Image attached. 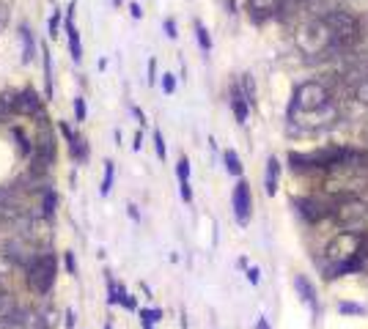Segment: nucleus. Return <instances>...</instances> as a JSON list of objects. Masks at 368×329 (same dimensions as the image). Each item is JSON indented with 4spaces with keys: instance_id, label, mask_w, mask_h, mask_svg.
I'll return each mask as SVG.
<instances>
[{
    "instance_id": "obj_37",
    "label": "nucleus",
    "mask_w": 368,
    "mask_h": 329,
    "mask_svg": "<svg viewBox=\"0 0 368 329\" xmlns=\"http://www.w3.org/2000/svg\"><path fill=\"white\" fill-rule=\"evenodd\" d=\"M6 203H14V192L6 187H0V206H6Z\"/></svg>"
},
{
    "instance_id": "obj_27",
    "label": "nucleus",
    "mask_w": 368,
    "mask_h": 329,
    "mask_svg": "<svg viewBox=\"0 0 368 329\" xmlns=\"http://www.w3.org/2000/svg\"><path fill=\"white\" fill-rule=\"evenodd\" d=\"M242 94H245V99H247L250 104L256 102V86H253L250 74H245V77H242Z\"/></svg>"
},
{
    "instance_id": "obj_17",
    "label": "nucleus",
    "mask_w": 368,
    "mask_h": 329,
    "mask_svg": "<svg viewBox=\"0 0 368 329\" xmlns=\"http://www.w3.org/2000/svg\"><path fill=\"white\" fill-rule=\"evenodd\" d=\"M58 327V310L47 307L42 316H36V329H55Z\"/></svg>"
},
{
    "instance_id": "obj_35",
    "label": "nucleus",
    "mask_w": 368,
    "mask_h": 329,
    "mask_svg": "<svg viewBox=\"0 0 368 329\" xmlns=\"http://www.w3.org/2000/svg\"><path fill=\"white\" fill-rule=\"evenodd\" d=\"M179 192H182L184 203H190V200H192V189H190V182H179Z\"/></svg>"
},
{
    "instance_id": "obj_12",
    "label": "nucleus",
    "mask_w": 368,
    "mask_h": 329,
    "mask_svg": "<svg viewBox=\"0 0 368 329\" xmlns=\"http://www.w3.org/2000/svg\"><path fill=\"white\" fill-rule=\"evenodd\" d=\"M231 107H233V115H236V121H239V124H247L250 102L245 99V94H242V88H239V86H233V91H231Z\"/></svg>"
},
{
    "instance_id": "obj_45",
    "label": "nucleus",
    "mask_w": 368,
    "mask_h": 329,
    "mask_svg": "<svg viewBox=\"0 0 368 329\" xmlns=\"http://www.w3.org/2000/svg\"><path fill=\"white\" fill-rule=\"evenodd\" d=\"M140 145H143V138H140V132H138V135H135V143H132V148L140 151Z\"/></svg>"
},
{
    "instance_id": "obj_43",
    "label": "nucleus",
    "mask_w": 368,
    "mask_h": 329,
    "mask_svg": "<svg viewBox=\"0 0 368 329\" xmlns=\"http://www.w3.org/2000/svg\"><path fill=\"white\" fill-rule=\"evenodd\" d=\"M6 22H8V8H6V6H0V31L6 28Z\"/></svg>"
},
{
    "instance_id": "obj_8",
    "label": "nucleus",
    "mask_w": 368,
    "mask_h": 329,
    "mask_svg": "<svg viewBox=\"0 0 368 329\" xmlns=\"http://www.w3.org/2000/svg\"><path fill=\"white\" fill-rule=\"evenodd\" d=\"M231 203H233V214H236V223L245 225L250 220V209H253V198H250V184L245 179H239V184L233 187L231 195Z\"/></svg>"
},
{
    "instance_id": "obj_15",
    "label": "nucleus",
    "mask_w": 368,
    "mask_h": 329,
    "mask_svg": "<svg viewBox=\"0 0 368 329\" xmlns=\"http://www.w3.org/2000/svg\"><path fill=\"white\" fill-rule=\"evenodd\" d=\"M286 6V0H247V8L259 17H267V14H277L280 8Z\"/></svg>"
},
{
    "instance_id": "obj_25",
    "label": "nucleus",
    "mask_w": 368,
    "mask_h": 329,
    "mask_svg": "<svg viewBox=\"0 0 368 329\" xmlns=\"http://www.w3.org/2000/svg\"><path fill=\"white\" fill-rule=\"evenodd\" d=\"M55 206H58V198H55V192L47 187L45 189V198H42V209H45V217H49L52 211H55Z\"/></svg>"
},
{
    "instance_id": "obj_47",
    "label": "nucleus",
    "mask_w": 368,
    "mask_h": 329,
    "mask_svg": "<svg viewBox=\"0 0 368 329\" xmlns=\"http://www.w3.org/2000/svg\"><path fill=\"white\" fill-rule=\"evenodd\" d=\"M105 329H113V327H110V324H107V327H105Z\"/></svg>"
},
{
    "instance_id": "obj_7",
    "label": "nucleus",
    "mask_w": 368,
    "mask_h": 329,
    "mask_svg": "<svg viewBox=\"0 0 368 329\" xmlns=\"http://www.w3.org/2000/svg\"><path fill=\"white\" fill-rule=\"evenodd\" d=\"M294 209H297V214H300L302 220H308V223H322V220L330 217V211H332V206H327L319 198H297V200H294Z\"/></svg>"
},
{
    "instance_id": "obj_24",
    "label": "nucleus",
    "mask_w": 368,
    "mask_h": 329,
    "mask_svg": "<svg viewBox=\"0 0 368 329\" xmlns=\"http://www.w3.org/2000/svg\"><path fill=\"white\" fill-rule=\"evenodd\" d=\"M113 173H116V168H113V162L107 159V162H105V179H102V187H99L102 195H107L110 187H113Z\"/></svg>"
},
{
    "instance_id": "obj_6",
    "label": "nucleus",
    "mask_w": 368,
    "mask_h": 329,
    "mask_svg": "<svg viewBox=\"0 0 368 329\" xmlns=\"http://www.w3.org/2000/svg\"><path fill=\"white\" fill-rule=\"evenodd\" d=\"M330 217H332L335 223H341L344 228H358V225L366 223L368 203L366 200H360V198H344V200H338V203L332 206Z\"/></svg>"
},
{
    "instance_id": "obj_42",
    "label": "nucleus",
    "mask_w": 368,
    "mask_h": 329,
    "mask_svg": "<svg viewBox=\"0 0 368 329\" xmlns=\"http://www.w3.org/2000/svg\"><path fill=\"white\" fill-rule=\"evenodd\" d=\"M61 132H63V138H66V141H72V138H75V132L69 129V124H66V121H61Z\"/></svg>"
},
{
    "instance_id": "obj_31",
    "label": "nucleus",
    "mask_w": 368,
    "mask_h": 329,
    "mask_svg": "<svg viewBox=\"0 0 368 329\" xmlns=\"http://www.w3.org/2000/svg\"><path fill=\"white\" fill-rule=\"evenodd\" d=\"M75 115H77V121H86V99L83 96L75 99Z\"/></svg>"
},
{
    "instance_id": "obj_13",
    "label": "nucleus",
    "mask_w": 368,
    "mask_h": 329,
    "mask_svg": "<svg viewBox=\"0 0 368 329\" xmlns=\"http://www.w3.org/2000/svg\"><path fill=\"white\" fill-rule=\"evenodd\" d=\"M294 291L300 294V299H302L305 305H311V307L316 310V288L311 285V280H308L305 275H294Z\"/></svg>"
},
{
    "instance_id": "obj_21",
    "label": "nucleus",
    "mask_w": 368,
    "mask_h": 329,
    "mask_svg": "<svg viewBox=\"0 0 368 329\" xmlns=\"http://www.w3.org/2000/svg\"><path fill=\"white\" fill-rule=\"evenodd\" d=\"M195 39H198V45L204 52H212V36H209V31L204 28V22H195Z\"/></svg>"
},
{
    "instance_id": "obj_10",
    "label": "nucleus",
    "mask_w": 368,
    "mask_h": 329,
    "mask_svg": "<svg viewBox=\"0 0 368 329\" xmlns=\"http://www.w3.org/2000/svg\"><path fill=\"white\" fill-rule=\"evenodd\" d=\"M66 36H69L72 61L80 63L83 61V47H80V33H77V25H75V3H69V8H66Z\"/></svg>"
},
{
    "instance_id": "obj_1",
    "label": "nucleus",
    "mask_w": 368,
    "mask_h": 329,
    "mask_svg": "<svg viewBox=\"0 0 368 329\" xmlns=\"http://www.w3.org/2000/svg\"><path fill=\"white\" fill-rule=\"evenodd\" d=\"M294 45H297V49L302 55H308L311 61L314 58H327L332 49H338L335 42H332V33H330V28H327V22H324L322 17L319 19H308L305 25H300V31L294 36Z\"/></svg>"
},
{
    "instance_id": "obj_46",
    "label": "nucleus",
    "mask_w": 368,
    "mask_h": 329,
    "mask_svg": "<svg viewBox=\"0 0 368 329\" xmlns=\"http://www.w3.org/2000/svg\"><path fill=\"white\" fill-rule=\"evenodd\" d=\"M300 3H314V0H300Z\"/></svg>"
},
{
    "instance_id": "obj_34",
    "label": "nucleus",
    "mask_w": 368,
    "mask_h": 329,
    "mask_svg": "<svg viewBox=\"0 0 368 329\" xmlns=\"http://www.w3.org/2000/svg\"><path fill=\"white\" fill-rule=\"evenodd\" d=\"M154 145H157V157L165 159V141H162V132H154Z\"/></svg>"
},
{
    "instance_id": "obj_3",
    "label": "nucleus",
    "mask_w": 368,
    "mask_h": 329,
    "mask_svg": "<svg viewBox=\"0 0 368 329\" xmlns=\"http://www.w3.org/2000/svg\"><path fill=\"white\" fill-rule=\"evenodd\" d=\"M322 19L327 22V28L332 33L335 47L349 49L360 42V22H358V17L352 11H346V8H330Z\"/></svg>"
},
{
    "instance_id": "obj_23",
    "label": "nucleus",
    "mask_w": 368,
    "mask_h": 329,
    "mask_svg": "<svg viewBox=\"0 0 368 329\" xmlns=\"http://www.w3.org/2000/svg\"><path fill=\"white\" fill-rule=\"evenodd\" d=\"M69 148H72L75 159H80V162H83V159L89 157V145H86V141H83V138H77V135H75V138L69 141Z\"/></svg>"
},
{
    "instance_id": "obj_48",
    "label": "nucleus",
    "mask_w": 368,
    "mask_h": 329,
    "mask_svg": "<svg viewBox=\"0 0 368 329\" xmlns=\"http://www.w3.org/2000/svg\"><path fill=\"white\" fill-rule=\"evenodd\" d=\"M146 329H151V327H146Z\"/></svg>"
},
{
    "instance_id": "obj_11",
    "label": "nucleus",
    "mask_w": 368,
    "mask_h": 329,
    "mask_svg": "<svg viewBox=\"0 0 368 329\" xmlns=\"http://www.w3.org/2000/svg\"><path fill=\"white\" fill-rule=\"evenodd\" d=\"M11 107L22 115H39L42 113V99L33 94V91H25V94H17L11 99Z\"/></svg>"
},
{
    "instance_id": "obj_5",
    "label": "nucleus",
    "mask_w": 368,
    "mask_h": 329,
    "mask_svg": "<svg viewBox=\"0 0 368 329\" xmlns=\"http://www.w3.org/2000/svg\"><path fill=\"white\" fill-rule=\"evenodd\" d=\"M55 272H58L55 258H52V255H45V252H39V255L28 264V288H31L33 294L45 296L47 291L52 288V282H55Z\"/></svg>"
},
{
    "instance_id": "obj_44",
    "label": "nucleus",
    "mask_w": 368,
    "mask_h": 329,
    "mask_svg": "<svg viewBox=\"0 0 368 329\" xmlns=\"http://www.w3.org/2000/svg\"><path fill=\"white\" fill-rule=\"evenodd\" d=\"M256 329H270V324H267V319H259V321H256Z\"/></svg>"
},
{
    "instance_id": "obj_32",
    "label": "nucleus",
    "mask_w": 368,
    "mask_h": 329,
    "mask_svg": "<svg viewBox=\"0 0 368 329\" xmlns=\"http://www.w3.org/2000/svg\"><path fill=\"white\" fill-rule=\"evenodd\" d=\"M14 138H17V145H20L22 154H31V143H28V138H25L20 129H14Z\"/></svg>"
},
{
    "instance_id": "obj_41",
    "label": "nucleus",
    "mask_w": 368,
    "mask_h": 329,
    "mask_svg": "<svg viewBox=\"0 0 368 329\" xmlns=\"http://www.w3.org/2000/svg\"><path fill=\"white\" fill-rule=\"evenodd\" d=\"M130 14H132V19H140L143 17V8H140L138 3H130Z\"/></svg>"
},
{
    "instance_id": "obj_33",
    "label": "nucleus",
    "mask_w": 368,
    "mask_h": 329,
    "mask_svg": "<svg viewBox=\"0 0 368 329\" xmlns=\"http://www.w3.org/2000/svg\"><path fill=\"white\" fill-rule=\"evenodd\" d=\"M58 25H61V11H55V14L49 17V36H52V39L58 36Z\"/></svg>"
},
{
    "instance_id": "obj_18",
    "label": "nucleus",
    "mask_w": 368,
    "mask_h": 329,
    "mask_svg": "<svg viewBox=\"0 0 368 329\" xmlns=\"http://www.w3.org/2000/svg\"><path fill=\"white\" fill-rule=\"evenodd\" d=\"M14 307H17V299H14V294L0 288V319H6V316L14 310Z\"/></svg>"
},
{
    "instance_id": "obj_22",
    "label": "nucleus",
    "mask_w": 368,
    "mask_h": 329,
    "mask_svg": "<svg viewBox=\"0 0 368 329\" xmlns=\"http://www.w3.org/2000/svg\"><path fill=\"white\" fill-rule=\"evenodd\" d=\"M14 269H17V264L11 261V255H8L6 250H0V280H3V278H11Z\"/></svg>"
},
{
    "instance_id": "obj_39",
    "label": "nucleus",
    "mask_w": 368,
    "mask_h": 329,
    "mask_svg": "<svg viewBox=\"0 0 368 329\" xmlns=\"http://www.w3.org/2000/svg\"><path fill=\"white\" fill-rule=\"evenodd\" d=\"M247 280H250V285H259V269L256 266L247 269Z\"/></svg>"
},
{
    "instance_id": "obj_36",
    "label": "nucleus",
    "mask_w": 368,
    "mask_h": 329,
    "mask_svg": "<svg viewBox=\"0 0 368 329\" xmlns=\"http://www.w3.org/2000/svg\"><path fill=\"white\" fill-rule=\"evenodd\" d=\"M165 36L168 39H176L179 33H176V19H165Z\"/></svg>"
},
{
    "instance_id": "obj_38",
    "label": "nucleus",
    "mask_w": 368,
    "mask_h": 329,
    "mask_svg": "<svg viewBox=\"0 0 368 329\" xmlns=\"http://www.w3.org/2000/svg\"><path fill=\"white\" fill-rule=\"evenodd\" d=\"M154 80H157V61L151 58L148 61V86H154Z\"/></svg>"
},
{
    "instance_id": "obj_40",
    "label": "nucleus",
    "mask_w": 368,
    "mask_h": 329,
    "mask_svg": "<svg viewBox=\"0 0 368 329\" xmlns=\"http://www.w3.org/2000/svg\"><path fill=\"white\" fill-rule=\"evenodd\" d=\"M66 266H69L72 275H77V264H75V255L72 252H66Z\"/></svg>"
},
{
    "instance_id": "obj_30",
    "label": "nucleus",
    "mask_w": 368,
    "mask_h": 329,
    "mask_svg": "<svg viewBox=\"0 0 368 329\" xmlns=\"http://www.w3.org/2000/svg\"><path fill=\"white\" fill-rule=\"evenodd\" d=\"M162 91L168 96L176 91V74H162Z\"/></svg>"
},
{
    "instance_id": "obj_26",
    "label": "nucleus",
    "mask_w": 368,
    "mask_h": 329,
    "mask_svg": "<svg viewBox=\"0 0 368 329\" xmlns=\"http://www.w3.org/2000/svg\"><path fill=\"white\" fill-rule=\"evenodd\" d=\"M355 99H358L360 104H368V74L360 83H355Z\"/></svg>"
},
{
    "instance_id": "obj_14",
    "label": "nucleus",
    "mask_w": 368,
    "mask_h": 329,
    "mask_svg": "<svg viewBox=\"0 0 368 329\" xmlns=\"http://www.w3.org/2000/svg\"><path fill=\"white\" fill-rule=\"evenodd\" d=\"M277 184H280V162L275 157L267 159V173H264V192L267 195H275Z\"/></svg>"
},
{
    "instance_id": "obj_29",
    "label": "nucleus",
    "mask_w": 368,
    "mask_h": 329,
    "mask_svg": "<svg viewBox=\"0 0 368 329\" xmlns=\"http://www.w3.org/2000/svg\"><path fill=\"white\" fill-rule=\"evenodd\" d=\"M176 176H179V182H190V159H187V157L179 159V165H176Z\"/></svg>"
},
{
    "instance_id": "obj_19",
    "label": "nucleus",
    "mask_w": 368,
    "mask_h": 329,
    "mask_svg": "<svg viewBox=\"0 0 368 329\" xmlns=\"http://www.w3.org/2000/svg\"><path fill=\"white\" fill-rule=\"evenodd\" d=\"M226 170H229L231 176H242V159H239V154L233 148L226 151Z\"/></svg>"
},
{
    "instance_id": "obj_9",
    "label": "nucleus",
    "mask_w": 368,
    "mask_h": 329,
    "mask_svg": "<svg viewBox=\"0 0 368 329\" xmlns=\"http://www.w3.org/2000/svg\"><path fill=\"white\" fill-rule=\"evenodd\" d=\"M22 236H25L33 247H42L45 241L52 239V228H49V223H47L45 217H28V223H25V228H22Z\"/></svg>"
},
{
    "instance_id": "obj_4",
    "label": "nucleus",
    "mask_w": 368,
    "mask_h": 329,
    "mask_svg": "<svg viewBox=\"0 0 368 329\" xmlns=\"http://www.w3.org/2000/svg\"><path fill=\"white\" fill-rule=\"evenodd\" d=\"M332 102V94L330 88L324 86L322 80H308V83H300L294 88V96H291V107H289V115L291 113H316Z\"/></svg>"
},
{
    "instance_id": "obj_28",
    "label": "nucleus",
    "mask_w": 368,
    "mask_h": 329,
    "mask_svg": "<svg viewBox=\"0 0 368 329\" xmlns=\"http://www.w3.org/2000/svg\"><path fill=\"white\" fill-rule=\"evenodd\" d=\"M140 319H143V327H151L162 319V310H140Z\"/></svg>"
},
{
    "instance_id": "obj_16",
    "label": "nucleus",
    "mask_w": 368,
    "mask_h": 329,
    "mask_svg": "<svg viewBox=\"0 0 368 329\" xmlns=\"http://www.w3.org/2000/svg\"><path fill=\"white\" fill-rule=\"evenodd\" d=\"M20 42H22V63H31L33 52H36V45H33V33H31L28 25L20 28Z\"/></svg>"
},
{
    "instance_id": "obj_2",
    "label": "nucleus",
    "mask_w": 368,
    "mask_h": 329,
    "mask_svg": "<svg viewBox=\"0 0 368 329\" xmlns=\"http://www.w3.org/2000/svg\"><path fill=\"white\" fill-rule=\"evenodd\" d=\"M327 170H330V179L324 182L327 195H338L344 200V198H358L363 189H368V173H360L358 165H332Z\"/></svg>"
},
{
    "instance_id": "obj_20",
    "label": "nucleus",
    "mask_w": 368,
    "mask_h": 329,
    "mask_svg": "<svg viewBox=\"0 0 368 329\" xmlns=\"http://www.w3.org/2000/svg\"><path fill=\"white\" fill-rule=\"evenodd\" d=\"M338 313L341 316H368V307L355 305V302H338Z\"/></svg>"
}]
</instances>
